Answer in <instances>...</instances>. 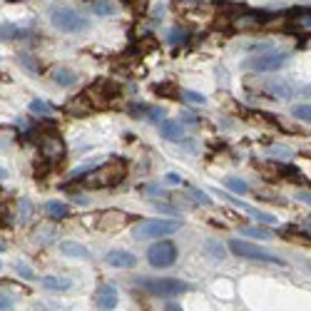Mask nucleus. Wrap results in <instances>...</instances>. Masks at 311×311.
<instances>
[{
  "instance_id": "obj_1",
  "label": "nucleus",
  "mask_w": 311,
  "mask_h": 311,
  "mask_svg": "<svg viewBox=\"0 0 311 311\" xmlns=\"http://www.w3.org/2000/svg\"><path fill=\"white\" fill-rule=\"evenodd\" d=\"M124 177H127V165L122 160H110V162L90 170L82 177V182L90 189H107V187H117Z\"/></svg>"
},
{
  "instance_id": "obj_2",
  "label": "nucleus",
  "mask_w": 311,
  "mask_h": 311,
  "mask_svg": "<svg viewBox=\"0 0 311 311\" xmlns=\"http://www.w3.org/2000/svg\"><path fill=\"white\" fill-rule=\"evenodd\" d=\"M137 286L144 289V291H149V294H154V296H177V294H182V291H189V284H187V281L170 279V276H165V279L142 276V279H137Z\"/></svg>"
},
{
  "instance_id": "obj_3",
  "label": "nucleus",
  "mask_w": 311,
  "mask_h": 311,
  "mask_svg": "<svg viewBox=\"0 0 311 311\" xmlns=\"http://www.w3.org/2000/svg\"><path fill=\"white\" fill-rule=\"evenodd\" d=\"M182 222L177 219H144L142 224L134 227V237L137 239H160V237H170L175 232H180Z\"/></svg>"
},
{
  "instance_id": "obj_4",
  "label": "nucleus",
  "mask_w": 311,
  "mask_h": 311,
  "mask_svg": "<svg viewBox=\"0 0 311 311\" xmlns=\"http://www.w3.org/2000/svg\"><path fill=\"white\" fill-rule=\"evenodd\" d=\"M50 23H53L58 30H62V33H80V30H87V25H90L77 10L65 8V5L50 10Z\"/></svg>"
},
{
  "instance_id": "obj_5",
  "label": "nucleus",
  "mask_w": 311,
  "mask_h": 311,
  "mask_svg": "<svg viewBox=\"0 0 311 311\" xmlns=\"http://www.w3.org/2000/svg\"><path fill=\"white\" fill-rule=\"evenodd\" d=\"M229 249H232V254H237L239 259H249V261H266V264H279V266H284V259H279L276 254H271V251H266V249L256 247V244H249L244 239H232L229 242Z\"/></svg>"
},
{
  "instance_id": "obj_6",
  "label": "nucleus",
  "mask_w": 311,
  "mask_h": 311,
  "mask_svg": "<svg viewBox=\"0 0 311 311\" xmlns=\"http://www.w3.org/2000/svg\"><path fill=\"white\" fill-rule=\"evenodd\" d=\"M175 259H177V247H175V242H157V244H152V247L147 249V261L154 266V269H167V266H172L175 264Z\"/></svg>"
},
{
  "instance_id": "obj_7",
  "label": "nucleus",
  "mask_w": 311,
  "mask_h": 311,
  "mask_svg": "<svg viewBox=\"0 0 311 311\" xmlns=\"http://www.w3.org/2000/svg\"><path fill=\"white\" fill-rule=\"evenodd\" d=\"M289 60L286 53H279V50H271V53H261V55H254L249 60V67L256 70V72H271V70H279L284 67Z\"/></svg>"
},
{
  "instance_id": "obj_8",
  "label": "nucleus",
  "mask_w": 311,
  "mask_h": 311,
  "mask_svg": "<svg viewBox=\"0 0 311 311\" xmlns=\"http://www.w3.org/2000/svg\"><path fill=\"white\" fill-rule=\"evenodd\" d=\"M115 92H117V87H115L112 82H107V80H97V82H92V85L87 87L85 97H87L90 105L95 107V105H107V102L115 97Z\"/></svg>"
},
{
  "instance_id": "obj_9",
  "label": "nucleus",
  "mask_w": 311,
  "mask_h": 311,
  "mask_svg": "<svg viewBox=\"0 0 311 311\" xmlns=\"http://www.w3.org/2000/svg\"><path fill=\"white\" fill-rule=\"evenodd\" d=\"M40 152H43V157L48 162H60L62 157H65V144H62V139L58 134H48L40 142Z\"/></svg>"
},
{
  "instance_id": "obj_10",
  "label": "nucleus",
  "mask_w": 311,
  "mask_h": 311,
  "mask_svg": "<svg viewBox=\"0 0 311 311\" xmlns=\"http://www.w3.org/2000/svg\"><path fill=\"white\" fill-rule=\"evenodd\" d=\"M95 304H97V309L112 311L117 306V289L110 286V284H102V286L95 291Z\"/></svg>"
},
{
  "instance_id": "obj_11",
  "label": "nucleus",
  "mask_w": 311,
  "mask_h": 311,
  "mask_svg": "<svg viewBox=\"0 0 311 311\" xmlns=\"http://www.w3.org/2000/svg\"><path fill=\"white\" fill-rule=\"evenodd\" d=\"M105 261H107L110 266H115V269H132V266H137V256L129 254V251H122V249L107 251Z\"/></svg>"
},
{
  "instance_id": "obj_12",
  "label": "nucleus",
  "mask_w": 311,
  "mask_h": 311,
  "mask_svg": "<svg viewBox=\"0 0 311 311\" xmlns=\"http://www.w3.org/2000/svg\"><path fill=\"white\" fill-rule=\"evenodd\" d=\"M266 90H269V95L281 97V100H289V97L294 95V87H291L286 80H271V82L266 85Z\"/></svg>"
},
{
  "instance_id": "obj_13",
  "label": "nucleus",
  "mask_w": 311,
  "mask_h": 311,
  "mask_svg": "<svg viewBox=\"0 0 311 311\" xmlns=\"http://www.w3.org/2000/svg\"><path fill=\"white\" fill-rule=\"evenodd\" d=\"M160 134H162L165 139H170V142H180V137H182V124L177 122V120H165V122L160 124Z\"/></svg>"
},
{
  "instance_id": "obj_14",
  "label": "nucleus",
  "mask_w": 311,
  "mask_h": 311,
  "mask_svg": "<svg viewBox=\"0 0 311 311\" xmlns=\"http://www.w3.org/2000/svg\"><path fill=\"white\" fill-rule=\"evenodd\" d=\"M65 110H67L70 115H87V112L92 110V105H90V100L82 95V97H72V100L65 105Z\"/></svg>"
},
{
  "instance_id": "obj_15",
  "label": "nucleus",
  "mask_w": 311,
  "mask_h": 311,
  "mask_svg": "<svg viewBox=\"0 0 311 311\" xmlns=\"http://www.w3.org/2000/svg\"><path fill=\"white\" fill-rule=\"evenodd\" d=\"M269 18H271V13H249L244 18H239L237 20V28H254V25H264V23H269Z\"/></svg>"
},
{
  "instance_id": "obj_16",
  "label": "nucleus",
  "mask_w": 311,
  "mask_h": 311,
  "mask_svg": "<svg viewBox=\"0 0 311 311\" xmlns=\"http://www.w3.org/2000/svg\"><path fill=\"white\" fill-rule=\"evenodd\" d=\"M60 251L67 254V256H77V259H90V249L77 244V242H62L60 244Z\"/></svg>"
},
{
  "instance_id": "obj_17",
  "label": "nucleus",
  "mask_w": 311,
  "mask_h": 311,
  "mask_svg": "<svg viewBox=\"0 0 311 311\" xmlns=\"http://www.w3.org/2000/svg\"><path fill=\"white\" fill-rule=\"evenodd\" d=\"M120 8H117V3L115 0H95L92 3V13L95 15H100V18H107V15H115Z\"/></svg>"
},
{
  "instance_id": "obj_18",
  "label": "nucleus",
  "mask_w": 311,
  "mask_h": 311,
  "mask_svg": "<svg viewBox=\"0 0 311 311\" xmlns=\"http://www.w3.org/2000/svg\"><path fill=\"white\" fill-rule=\"evenodd\" d=\"M40 284L45 289H50V291H65V289H70V279H65V276H45V279H40Z\"/></svg>"
},
{
  "instance_id": "obj_19",
  "label": "nucleus",
  "mask_w": 311,
  "mask_h": 311,
  "mask_svg": "<svg viewBox=\"0 0 311 311\" xmlns=\"http://www.w3.org/2000/svg\"><path fill=\"white\" fill-rule=\"evenodd\" d=\"M53 80H55L60 87H67V85H72V82L77 80V75H75L72 70H67V67H58V70H53Z\"/></svg>"
},
{
  "instance_id": "obj_20",
  "label": "nucleus",
  "mask_w": 311,
  "mask_h": 311,
  "mask_svg": "<svg viewBox=\"0 0 311 311\" xmlns=\"http://www.w3.org/2000/svg\"><path fill=\"white\" fill-rule=\"evenodd\" d=\"M45 212H48V217H53V219H62V217L67 214V207H65L62 202H48V204H45Z\"/></svg>"
},
{
  "instance_id": "obj_21",
  "label": "nucleus",
  "mask_w": 311,
  "mask_h": 311,
  "mask_svg": "<svg viewBox=\"0 0 311 311\" xmlns=\"http://www.w3.org/2000/svg\"><path fill=\"white\" fill-rule=\"evenodd\" d=\"M204 251L212 254V259H219V261L224 259V247H222L219 242H214V239H207V242H204Z\"/></svg>"
},
{
  "instance_id": "obj_22",
  "label": "nucleus",
  "mask_w": 311,
  "mask_h": 311,
  "mask_svg": "<svg viewBox=\"0 0 311 311\" xmlns=\"http://www.w3.org/2000/svg\"><path fill=\"white\" fill-rule=\"evenodd\" d=\"M185 40H187V30L180 28V25L167 33V43H170V45H180V43H185Z\"/></svg>"
},
{
  "instance_id": "obj_23",
  "label": "nucleus",
  "mask_w": 311,
  "mask_h": 311,
  "mask_svg": "<svg viewBox=\"0 0 311 311\" xmlns=\"http://www.w3.org/2000/svg\"><path fill=\"white\" fill-rule=\"evenodd\" d=\"M224 185L229 187L234 194H247V192H249L247 182H244V180H237V177H227V180H224Z\"/></svg>"
},
{
  "instance_id": "obj_24",
  "label": "nucleus",
  "mask_w": 311,
  "mask_h": 311,
  "mask_svg": "<svg viewBox=\"0 0 311 311\" xmlns=\"http://www.w3.org/2000/svg\"><path fill=\"white\" fill-rule=\"evenodd\" d=\"M242 234H247V237H259V239H269V237H271V232L264 229V227H242Z\"/></svg>"
},
{
  "instance_id": "obj_25",
  "label": "nucleus",
  "mask_w": 311,
  "mask_h": 311,
  "mask_svg": "<svg viewBox=\"0 0 311 311\" xmlns=\"http://www.w3.org/2000/svg\"><path fill=\"white\" fill-rule=\"evenodd\" d=\"M180 95L185 97L187 102H192V105H204V102H207V97H204L202 92H194V90H182Z\"/></svg>"
},
{
  "instance_id": "obj_26",
  "label": "nucleus",
  "mask_w": 311,
  "mask_h": 311,
  "mask_svg": "<svg viewBox=\"0 0 311 311\" xmlns=\"http://www.w3.org/2000/svg\"><path fill=\"white\" fill-rule=\"evenodd\" d=\"M291 115H294L296 120H304V122H311V105H296V107L291 110Z\"/></svg>"
},
{
  "instance_id": "obj_27",
  "label": "nucleus",
  "mask_w": 311,
  "mask_h": 311,
  "mask_svg": "<svg viewBox=\"0 0 311 311\" xmlns=\"http://www.w3.org/2000/svg\"><path fill=\"white\" fill-rule=\"evenodd\" d=\"M291 15H294V18H299V23H301V25L311 28V8H296V10H291Z\"/></svg>"
},
{
  "instance_id": "obj_28",
  "label": "nucleus",
  "mask_w": 311,
  "mask_h": 311,
  "mask_svg": "<svg viewBox=\"0 0 311 311\" xmlns=\"http://www.w3.org/2000/svg\"><path fill=\"white\" fill-rule=\"evenodd\" d=\"M30 112L33 115H50V105L45 100H33L30 102Z\"/></svg>"
},
{
  "instance_id": "obj_29",
  "label": "nucleus",
  "mask_w": 311,
  "mask_h": 311,
  "mask_svg": "<svg viewBox=\"0 0 311 311\" xmlns=\"http://www.w3.org/2000/svg\"><path fill=\"white\" fill-rule=\"evenodd\" d=\"M284 234L286 237H291V242H304V244H311V237L309 234H304V232H296V229H284Z\"/></svg>"
},
{
  "instance_id": "obj_30",
  "label": "nucleus",
  "mask_w": 311,
  "mask_h": 311,
  "mask_svg": "<svg viewBox=\"0 0 311 311\" xmlns=\"http://www.w3.org/2000/svg\"><path fill=\"white\" fill-rule=\"evenodd\" d=\"M15 271H18L20 276H25V279H35V274H33V269H30L28 264H23V261H18V264H15Z\"/></svg>"
},
{
  "instance_id": "obj_31",
  "label": "nucleus",
  "mask_w": 311,
  "mask_h": 311,
  "mask_svg": "<svg viewBox=\"0 0 311 311\" xmlns=\"http://www.w3.org/2000/svg\"><path fill=\"white\" fill-rule=\"evenodd\" d=\"M192 194H194V197H197V202H202V204H209V202H212V199H209L202 189H197V187H192Z\"/></svg>"
},
{
  "instance_id": "obj_32",
  "label": "nucleus",
  "mask_w": 311,
  "mask_h": 311,
  "mask_svg": "<svg viewBox=\"0 0 311 311\" xmlns=\"http://www.w3.org/2000/svg\"><path fill=\"white\" fill-rule=\"evenodd\" d=\"M8 309H13V299L5 296V294H0V311H8Z\"/></svg>"
},
{
  "instance_id": "obj_33",
  "label": "nucleus",
  "mask_w": 311,
  "mask_h": 311,
  "mask_svg": "<svg viewBox=\"0 0 311 311\" xmlns=\"http://www.w3.org/2000/svg\"><path fill=\"white\" fill-rule=\"evenodd\" d=\"M165 182H167V185H182V177L175 175V172H170V175L165 177Z\"/></svg>"
},
{
  "instance_id": "obj_34",
  "label": "nucleus",
  "mask_w": 311,
  "mask_h": 311,
  "mask_svg": "<svg viewBox=\"0 0 311 311\" xmlns=\"http://www.w3.org/2000/svg\"><path fill=\"white\" fill-rule=\"evenodd\" d=\"M20 207H23V212H20V219L25 222V219H28V214H30V202H28V199H23V202H20Z\"/></svg>"
},
{
  "instance_id": "obj_35",
  "label": "nucleus",
  "mask_w": 311,
  "mask_h": 311,
  "mask_svg": "<svg viewBox=\"0 0 311 311\" xmlns=\"http://www.w3.org/2000/svg\"><path fill=\"white\" fill-rule=\"evenodd\" d=\"M127 3H129L134 10H144V8H147V0H127Z\"/></svg>"
},
{
  "instance_id": "obj_36",
  "label": "nucleus",
  "mask_w": 311,
  "mask_h": 311,
  "mask_svg": "<svg viewBox=\"0 0 311 311\" xmlns=\"http://www.w3.org/2000/svg\"><path fill=\"white\" fill-rule=\"evenodd\" d=\"M296 199H301V202L311 204V192H299V194H296Z\"/></svg>"
},
{
  "instance_id": "obj_37",
  "label": "nucleus",
  "mask_w": 311,
  "mask_h": 311,
  "mask_svg": "<svg viewBox=\"0 0 311 311\" xmlns=\"http://www.w3.org/2000/svg\"><path fill=\"white\" fill-rule=\"evenodd\" d=\"M167 311H182V309H180L177 304H170V306H167Z\"/></svg>"
},
{
  "instance_id": "obj_38",
  "label": "nucleus",
  "mask_w": 311,
  "mask_h": 311,
  "mask_svg": "<svg viewBox=\"0 0 311 311\" xmlns=\"http://www.w3.org/2000/svg\"><path fill=\"white\" fill-rule=\"evenodd\" d=\"M5 175H8V172H5V170H3V167H0V180H3V177H5Z\"/></svg>"
},
{
  "instance_id": "obj_39",
  "label": "nucleus",
  "mask_w": 311,
  "mask_h": 311,
  "mask_svg": "<svg viewBox=\"0 0 311 311\" xmlns=\"http://www.w3.org/2000/svg\"><path fill=\"white\" fill-rule=\"evenodd\" d=\"M3 249H5V247H3V244H0V251H3Z\"/></svg>"
},
{
  "instance_id": "obj_40",
  "label": "nucleus",
  "mask_w": 311,
  "mask_h": 311,
  "mask_svg": "<svg viewBox=\"0 0 311 311\" xmlns=\"http://www.w3.org/2000/svg\"><path fill=\"white\" fill-rule=\"evenodd\" d=\"M0 269H3V261H0Z\"/></svg>"
}]
</instances>
